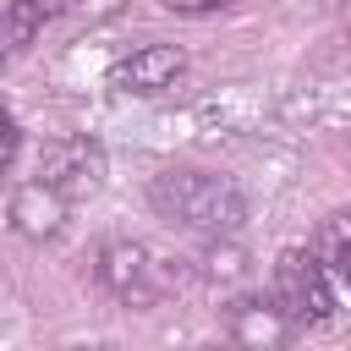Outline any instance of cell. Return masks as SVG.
<instances>
[{
    "label": "cell",
    "instance_id": "obj_1",
    "mask_svg": "<svg viewBox=\"0 0 351 351\" xmlns=\"http://www.w3.org/2000/svg\"><path fill=\"white\" fill-rule=\"evenodd\" d=\"M148 203L159 219L181 225V230H197V236H236L241 219H247V197L230 176H214V170H159L148 181Z\"/></svg>",
    "mask_w": 351,
    "mask_h": 351
},
{
    "label": "cell",
    "instance_id": "obj_2",
    "mask_svg": "<svg viewBox=\"0 0 351 351\" xmlns=\"http://www.w3.org/2000/svg\"><path fill=\"white\" fill-rule=\"evenodd\" d=\"M269 296L280 302V313H285L296 329L324 324V318L335 313V280H329V269L318 263V252H307V247H285V252L274 258V291H269Z\"/></svg>",
    "mask_w": 351,
    "mask_h": 351
},
{
    "label": "cell",
    "instance_id": "obj_3",
    "mask_svg": "<svg viewBox=\"0 0 351 351\" xmlns=\"http://www.w3.org/2000/svg\"><path fill=\"white\" fill-rule=\"evenodd\" d=\"M93 280H99L115 302H126V307H154V302L165 296L159 258H154L143 241H132V236L99 241V252H93Z\"/></svg>",
    "mask_w": 351,
    "mask_h": 351
},
{
    "label": "cell",
    "instance_id": "obj_4",
    "mask_svg": "<svg viewBox=\"0 0 351 351\" xmlns=\"http://www.w3.org/2000/svg\"><path fill=\"white\" fill-rule=\"evenodd\" d=\"M38 181L55 186L66 203L104 186V148L93 137H55L38 148Z\"/></svg>",
    "mask_w": 351,
    "mask_h": 351
},
{
    "label": "cell",
    "instance_id": "obj_5",
    "mask_svg": "<svg viewBox=\"0 0 351 351\" xmlns=\"http://www.w3.org/2000/svg\"><path fill=\"white\" fill-rule=\"evenodd\" d=\"M225 335L236 351H285L296 324L280 313L274 296H236L225 307Z\"/></svg>",
    "mask_w": 351,
    "mask_h": 351
},
{
    "label": "cell",
    "instance_id": "obj_6",
    "mask_svg": "<svg viewBox=\"0 0 351 351\" xmlns=\"http://www.w3.org/2000/svg\"><path fill=\"white\" fill-rule=\"evenodd\" d=\"M181 71H186V55L176 44H143L110 66V88L115 93H165Z\"/></svg>",
    "mask_w": 351,
    "mask_h": 351
},
{
    "label": "cell",
    "instance_id": "obj_7",
    "mask_svg": "<svg viewBox=\"0 0 351 351\" xmlns=\"http://www.w3.org/2000/svg\"><path fill=\"white\" fill-rule=\"evenodd\" d=\"M5 219H11L16 236H27V241H49V236H60V225H66V197L33 176V181H22V186L11 192Z\"/></svg>",
    "mask_w": 351,
    "mask_h": 351
},
{
    "label": "cell",
    "instance_id": "obj_8",
    "mask_svg": "<svg viewBox=\"0 0 351 351\" xmlns=\"http://www.w3.org/2000/svg\"><path fill=\"white\" fill-rule=\"evenodd\" d=\"M60 5L66 0H5V11H0V55H22Z\"/></svg>",
    "mask_w": 351,
    "mask_h": 351
},
{
    "label": "cell",
    "instance_id": "obj_9",
    "mask_svg": "<svg viewBox=\"0 0 351 351\" xmlns=\"http://www.w3.org/2000/svg\"><path fill=\"white\" fill-rule=\"evenodd\" d=\"M318 263L329 269V280H340L351 291V214H335L324 230H318Z\"/></svg>",
    "mask_w": 351,
    "mask_h": 351
},
{
    "label": "cell",
    "instance_id": "obj_10",
    "mask_svg": "<svg viewBox=\"0 0 351 351\" xmlns=\"http://www.w3.org/2000/svg\"><path fill=\"white\" fill-rule=\"evenodd\" d=\"M170 11H181V16H208V11H225L230 0H165Z\"/></svg>",
    "mask_w": 351,
    "mask_h": 351
},
{
    "label": "cell",
    "instance_id": "obj_11",
    "mask_svg": "<svg viewBox=\"0 0 351 351\" xmlns=\"http://www.w3.org/2000/svg\"><path fill=\"white\" fill-rule=\"evenodd\" d=\"M11 154H16V121L0 110V170L11 165Z\"/></svg>",
    "mask_w": 351,
    "mask_h": 351
},
{
    "label": "cell",
    "instance_id": "obj_12",
    "mask_svg": "<svg viewBox=\"0 0 351 351\" xmlns=\"http://www.w3.org/2000/svg\"><path fill=\"white\" fill-rule=\"evenodd\" d=\"M71 351H121V346H71Z\"/></svg>",
    "mask_w": 351,
    "mask_h": 351
},
{
    "label": "cell",
    "instance_id": "obj_13",
    "mask_svg": "<svg viewBox=\"0 0 351 351\" xmlns=\"http://www.w3.org/2000/svg\"><path fill=\"white\" fill-rule=\"evenodd\" d=\"M208 351H219V346H208Z\"/></svg>",
    "mask_w": 351,
    "mask_h": 351
}]
</instances>
